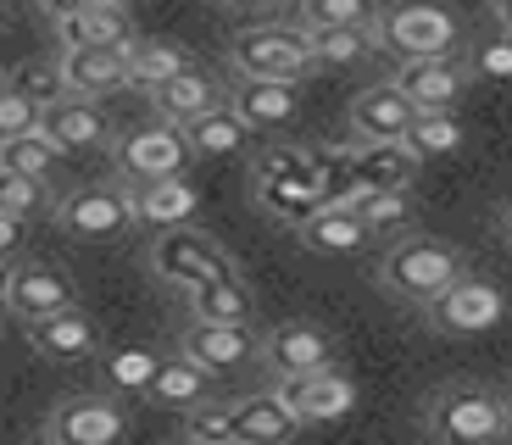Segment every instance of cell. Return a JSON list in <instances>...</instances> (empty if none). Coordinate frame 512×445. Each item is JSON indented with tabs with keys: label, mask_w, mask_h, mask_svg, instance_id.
I'll return each instance as SVG.
<instances>
[{
	"label": "cell",
	"mask_w": 512,
	"mask_h": 445,
	"mask_svg": "<svg viewBox=\"0 0 512 445\" xmlns=\"http://www.w3.org/2000/svg\"><path fill=\"white\" fill-rule=\"evenodd\" d=\"M179 434L195 445H234L240 440V434H234V407H218V401H201V407L184 412Z\"/></svg>",
	"instance_id": "obj_38"
},
{
	"label": "cell",
	"mask_w": 512,
	"mask_h": 445,
	"mask_svg": "<svg viewBox=\"0 0 512 445\" xmlns=\"http://www.w3.org/2000/svg\"><path fill=\"white\" fill-rule=\"evenodd\" d=\"M229 62L240 78H301L318 67L312 56V34L307 28H284V23H262V28H245L234 34L229 45Z\"/></svg>",
	"instance_id": "obj_5"
},
{
	"label": "cell",
	"mask_w": 512,
	"mask_h": 445,
	"mask_svg": "<svg viewBox=\"0 0 512 445\" xmlns=\"http://www.w3.org/2000/svg\"><path fill=\"white\" fill-rule=\"evenodd\" d=\"M195 162V140L184 123H151V128H134L117 140V173L123 178H167V173H184Z\"/></svg>",
	"instance_id": "obj_9"
},
{
	"label": "cell",
	"mask_w": 512,
	"mask_h": 445,
	"mask_svg": "<svg viewBox=\"0 0 512 445\" xmlns=\"http://www.w3.org/2000/svg\"><path fill=\"white\" fill-rule=\"evenodd\" d=\"M184 128H190V140H195V156H234V151H245V140L256 134V128L234 112V101H218L212 112H201Z\"/></svg>",
	"instance_id": "obj_29"
},
{
	"label": "cell",
	"mask_w": 512,
	"mask_h": 445,
	"mask_svg": "<svg viewBox=\"0 0 512 445\" xmlns=\"http://www.w3.org/2000/svg\"><path fill=\"white\" fill-rule=\"evenodd\" d=\"M229 101L256 134H279V128H290L301 117V89H295V78H240L229 89Z\"/></svg>",
	"instance_id": "obj_18"
},
{
	"label": "cell",
	"mask_w": 512,
	"mask_h": 445,
	"mask_svg": "<svg viewBox=\"0 0 512 445\" xmlns=\"http://www.w3.org/2000/svg\"><path fill=\"white\" fill-rule=\"evenodd\" d=\"M62 28V45H106V39H134L128 34V6L123 0H106V6H90V12L67 17Z\"/></svg>",
	"instance_id": "obj_34"
},
{
	"label": "cell",
	"mask_w": 512,
	"mask_h": 445,
	"mask_svg": "<svg viewBox=\"0 0 512 445\" xmlns=\"http://www.w3.org/2000/svg\"><path fill=\"white\" fill-rule=\"evenodd\" d=\"M128 434V412L106 395H67L45 418V440L51 445H117Z\"/></svg>",
	"instance_id": "obj_11"
},
{
	"label": "cell",
	"mask_w": 512,
	"mask_h": 445,
	"mask_svg": "<svg viewBox=\"0 0 512 445\" xmlns=\"http://www.w3.org/2000/svg\"><path fill=\"white\" fill-rule=\"evenodd\" d=\"M218 6H229V12H262V6H279V0H218Z\"/></svg>",
	"instance_id": "obj_45"
},
{
	"label": "cell",
	"mask_w": 512,
	"mask_h": 445,
	"mask_svg": "<svg viewBox=\"0 0 512 445\" xmlns=\"http://www.w3.org/2000/svg\"><path fill=\"white\" fill-rule=\"evenodd\" d=\"M318 67H357L379 51V28H307Z\"/></svg>",
	"instance_id": "obj_33"
},
{
	"label": "cell",
	"mask_w": 512,
	"mask_h": 445,
	"mask_svg": "<svg viewBox=\"0 0 512 445\" xmlns=\"http://www.w3.org/2000/svg\"><path fill=\"white\" fill-rule=\"evenodd\" d=\"M151 267L162 273L167 284H179V290H195V284L218 279V273H234L229 251H223L212 234L190 229V223H173V229L156 234L151 245Z\"/></svg>",
	"instance_id": "obj_8"
},
{
	"label": "cell",
	"mask_w": 512,
	"mask_h": 445,
	"mask_svg": "<svg viewBox=\"0 0 512 445\" xmlns=\"http://www.w3.org/2000/svg\"><path fill=\"white\" fill-rule=\"evenodd\" d=\"M423 429L446 445H490L507 440V401L485 384H446L429 395L423 407Z\"/></svg>",
	"instance_id": "obj_3"
},
{
	"label": "cell",
	"mask_w": 512,
	"mask_h": 445,
	"mask_svg": "<svg viewBox=\"0 0 512 445\" xmlns=\"http://www.w3.org/2000/svg\"><path fill=\"white\" fill-rule=\"evenodd\" d=\"M462 56H468L474 84H512V28H496V34L474 39Z\"/></svg>",
	"instance_id": "obj_36"
},
{
	"label": "cell",
	"mask_w": 512,
	"mask_h": 445,
	"mask_svg": "<svg viewBox=\"0 0 512 445\" xmlns=\"http://www.w3.org/2000/svg\"><path fill=\"white\" fill-rule=\"evenodd\" d=\"M501 401H507V440H512V395H501Z\"/></svg>",
	"instance_id": "obj_48"
},
{
	"label": "cell",
	"mask_w": 512,
	"mask_h": 445,
	"mask_svg": "<svg viewBox=\"0 0 512 445\" xmlns=\"http://www.w3.org/2000/svg\"><path fill=\"white\" fill-rule=\"evenodd\" d=\"M334 201L357 206V212L373 223V234H401L412 217H418L412 190H379V184H362V178H351V184H334Z\"/></svg>",
	"instance_id": "obj_24"
},
{
	"label": "cell",
	"mask_w": 512,
	"mask_h": 445,
	"mask_svg": "<svg viewBox=\"0 0 512 445\" xmlns=\"http://www.w3.org/2000/svg\"><path fill=\"white\" fill-rule=\"evenodd\" d=\"M45 12L56 17V23H67V17H78V12H90V6H106V0H39Z\"/></svg>",
	"instance_id": "obj_43"
},
{
	"label": "cell",
	"mask_w": 512,
	"mask_h": 445,
	"mask_svg": "<svg viewBox=\"0 0 512 445\" xmlns=\"http://www.w3.org/2000/svg\"><path fill=\"white\" fill-rule=\"evenodd\" d=\"M223 95H218V84L206 78V67H184V73H173V78H162V84L151 89V106L167 117V123H195L201 112H212Z\"/></svg>",
	"instance_id": "obj_25"
},
{
	"label": "cell",
	"mask_w": 512,
	"mask_h": 445,
	"mask_svg": "<svg viewBox=\"0 0 512 445\" xmlns=\"http://www.w3.org/2000/svg\"><path fill=\"white\" fill-rule=\"evenodd\" d=\"M396 84L407 89V101L418 112H440V106H462L474 73H468V56L451 51V56H412V62L396 67Z\"/></svg>",
	"instance_id": "obj_12"
},
{
	"label": "cell",
	"mask_w": 512,
	"mask_h": 445,
	"mask_svg": "<svg viewBox=\"0 0 512 445\" xmlns=\"http://www.w3.org/2000/svg\"><path fill=\"white\" fill-rule=\"evenodd\" d=\"M295 240L307 245V251H318V256H357V251H368L373 223L357 212V206L329 201V206H318L312 217L295 223Z\"/></svg>",
	"instance_id": "obj_17"
},
{
	"label": "cell",
	"mask_w": 512,
	"mask_h": 445,
	"mask_svg": "<svg viewBox=\"0 0 512 445\" xmlns=\"http://www.w3.org/2000/svg\"><path fill=\"white\" fill-rule=\"evenodd\" d=\"M273 395L301 418V429H307V423H340V418H351V407H357V384H351V373H340V368L273 379Z\"/></svg>",
	"instance_id": "obj_10"
},
{
	"label": "cell",
	"mask_w": 512,
	"mask_h": 445,
	"mask_svg": "<svg viewBox=\"0 0 512 445\" xmlns=\"http://www.w3.org/2000/svg\"><path fill=\"white\" fill-rule=\"evenodd\" d=\"M39 112H45V106H39L34 95H23L17 84H0V140H17V134L39 128Z\"/></svg>",
	"instance_id": "obj_41"
},
{
	"label": "cell",
	"mask_w": 512,
	"mask_h": 445,
	"mask_svg": "<svg viewBox=\"0 0 512 445\" xmlns=\"http://www.w3.org/2000/svg\"><path fill=\"white\" fill-rule=\"evenodd\" d=\"M62 73L73 95H112V89L134 84L128 73V39H106V45H62Z\"/></svg>",
	"instance_id": "obj_15"
},
{
	"label": "cell",
	"mask_w": 512,
	"mask_h": 445,
	"mask_svg": "<svg viewBox=\"0 0 512 445\" xmlns=\"http://www.w3.org/2000/svg\"><path fill=\"white\" fill-rule=\"evenodd\" d=\"M184 67H195V62L179 39H128V73H134L140 89H156L162 78L184 73Z\"/></svg>",
	"instance_id": "obj_31"
},
{
	"label": "cell",
	"mask_w": 512,
	"mask_h": 445,
	"mask_svg": "<svg viewBox=\"0 0 512 445\" xmlns=\"http://www.w3.org/2000/svg\"><path fill=\"white\" fill-rule=\"evenodd\" d=\"M39 128H45L62 151H95V145H106V134H112L101 101H95V95H73V89L39 112Z\"/></svg>",
	"instance_id": "obj_20"
},
{
	"label": "cell",
	"mask_w": 512,
	"mask_h": 445,
	"mask_svg": "<svg viewBox=\"0 0 512 445\" xmlns=\"http://www.w3.org/2000/svg\"><path fill=\"white\" fill-rule=\"evenodd\" d=\"M17 251H23V217L0 212V262H17Z\"/></svg>",
	"instance_id": "obj_42"
},
{
	"label": "cell",
	"mask_w": 512,
	"mask_h": 445,
	"mask_svg": "<svg viewBox=\"0 0 512 445\" xmlns=\"http://www.w3.org/2000/svg\"><path fill=\"white\" fill-rule=\"evenodd\" d=\"M73 279L67 273H56L51 262H17L12 267V295H6V312H12L17 323H34L45 318V312H62V306H73Z\"/></svg>",
	"instance_id": "obj_19"
},
{
	"label": "cell",
	"mask_w": 512,
	"mask_h": 445,
	"mask_svg": "<svg viewBox=\"0 0 512 445\" xmlns=\"http://www.w3.org/2000/svg\"><path fill=\"white\" fill-rule=\"evenodd\" d=\"M190 306H195V318H218V323H251V312H256L240 273H218V279L195 284Z\"/></svg>",
	"instance_id": "obj_30"
},
{
	"label": "cell",
	"mask_w": 512,
	"mask_h": 445,
	"mask_svg": "<svg viewBox=\"0 0 512 445\" xmlns=\"http://www.w3.org/2000/svg\"><path fill=\"white\" fill-rule=\"evenodd\" d=\"M407 140V151L418 156V162H440V156H457L462 140H468V128H462L457 106H440V112H418L412 117V128L401 134Z\"/></svg>",
	"instance_id": "obj_28"
},
{
	"label": "cell",
	"mask_w": 512,
	"mask_h": 445,
	"mask_svg": "<svg viewBox=\"0 0 512 445\" xmlns=\"http://www.w3.org/2000/svg\"><path fill=\"white\" fill-rule=\"evenodd\" d=\"M379 45L401 62L412 56H451L462 51V23L440 0H390L379 12Z\"/></svg>",
	"instance_id": "obj_4"
},
{
	"label": "cell",
	"mask_w": 512,
	"mask_h": 445,
	"mask_svg": "<svg viewBox=\"0 0 512 445\" xmlns=\"http://www.w3.org/2000/svg\"><path fill=\"white\" fill-rule=\"evenodd\" d=\"M184 356H195L212 373H234L245 362L262 356V340L251 334V323H218V318H195L184 329Z\"/></svg>",
	"instance_id": "obj_14"
},
{
	"label": "cell",
	"mask_w": 512,
	"mask_h": 445,
	"mask_svg": "<svg viewBox=\"0 0 512 445\" xmlns=\"http://www.w3.org/2000/svg\"><path fill=\"white\" fill-rule=\"evenodd\" d=\"M28 329V345H34L45 362H84V356H95V345H101V329H95V318L84 312V306H62V312H45V318L23 323Z\"/></svg>",
	"instance_id": "obj_16"
},
{
	"label": "cell",
	"mask_w": 512,
	"mask_h": 445,
	"mask_svg": "<svg viewBox=\"0 0 512 445\" xmlns=\"http://www.w3.org/2000/svg\"><path fill=\"white\" fill-rule=\"evenodd\" d=\"M67 156L73 151H62L45 128H28L17 140H0V167H17V173H34V178H56V167H62Z\"/></svg>",
	"instance_id": "obj_32"
},
{
	"label": "cell",
	"mask_w": 512,
	"mask_h": 445,
	"mask_svg": "<svg viewBox=\"0 0 512 445\" xmlns=\"http://www.w3.org/2000/svg\"><path fill=\"white\" fill-rule=\"evenodd\" d=\"M12 84L23 89V95H34L39 106L62 101V95H67V73H62V56H56V62H34V67H17V73H12Z\"/></svg>",
	"instance_id": "obj_40"
},
{
	"label": "cell",
	"mask_w": 512,
	"mask_h": 445,
	"mask_svg": "<svg viewBox=\"0 0 512 445\" xmlns=\"http://www.w3.org/2000/svg\"><path fill=\"white\" fill-rule=\"evenodd\" d=\"M334 201V184L329 173H323L312 156L301 151H268L262 162H256V206L273 217H284V223H301V217H312L318 206Z\"/></svg>",
	"instance_id": "obj_2"
},
{
	"label": "cell",
	"mask_w": 512,
	"mask_h": 445,
	"mask_svg": "<svg viewBox=\"0 0 512 445\" xmlns=\"http://www.w3.org/2000/svg\"><path fill=\"white\" fill-rule=\"evenodd\" d=\"M156 368H162V356L140 351V345H128V351H112V356H106V379H112L123 395H151Z\"/></svg>",
	"instance_id": "obj_37"
},
{
	"label": "cell",
	"mask_w": 512,
	"mask_h": 445,
	"mask_svg": "<svg viewBox=\"0 0 512 445\" xmlns=\"http://www.w3.org/2000/svg\"><path fill=\"white\" fill-rule=\"evenodd\" d=\"M123 6H134V0H123Z\"/></svg>",
	"instance_id": "obj_50"
},
{
	"label": "cell",
	"mask_w": 512,
	"mask_h": 445,
	"mask_svg": "<svg viewBox=\"0 0 512 445\" xmlns=\"http://www.w3.org/2000/svg\"><path fill=\"white\" fill-rule=\"evenodd\" d=\"M501 318H507V295H501V284L479 279V273L451 279L435 301L423 306V323H429L435 334H446V340H474V334H490Z\"/></svg>",
	"instance_id": "obj_6"
},
{
	"label": "cell",
	"mask_w": 512,
	"mask_h": 445,
	"mask_svg": "<svg viewBox=\"0 0 512 445\" xmlns=\"http://www.w3.org/2000/svg\"><path fill=\"white\" fill-rule=\"evenodd\" d=\"M334 356H340V345H334V334L323 329V323H279V329L262 340V362L273 368V379H290V373H318V368H334Z\"/></svg>",
	"instance_id": "obj_13"
},
{
	"label": "cell",
	"mask_w": 512,
	"mask_h": 445,
	"mask_svg": "<svg viewBox=\"0 0 512 445\" xmlns=\"http://www.w3.org/2000/svg\"><path fill=\"white\" fill-rule=\"evenodd\" d=\"M301 429V418H295L290 407H284L279 395H245L240 407H234V434H240L245 445H273V440H290V434Z\"/></svg>",
	"instance_id": "obj_27"
},
{
	"label": "cell",
	"mask_w": 512,
	"mask_h": 445,
	"mask_svg": "<svg viewBox=\"0 0 512 445\" xmlns=\"http://www.w3.org/2000/svg\"><path fill=\"white\" fill-rule=\"evenodd\" d=\"M0 34H6V6H0Z\"/></svg>",
	"instance_id": "obj_49"
},
{
	"label": "cell",
	"mask_w": 512,
	"mask_h": 445,
	"mask_svg": "<svg viewBox=\"0 0 512 445\" xmlns=\"http://www.w3.org/2000/svg\"><path fill=\"white\" fill-rule=\"evenodd\" d=\"M496 240H501V245H507V251H512V201L501 206V217H496Z\"/></svg>",
	"instance_id": "obj_44"
},
{
	"label": "cell",
	"mask_w": 512,
	"mask_h": 445,
	"mask_svg": "<svg viewBox=\"0 0 512 445\" xmlns=\"http://www.w3.org/2000/svg\"><path fill=\"white\" fill-rule=\"evenodd\" d=\"M418 167L423 162L407 151V140H357V151H351V178L379 184V190H412Z\"/></svg>",
	"instance_id": "obj_23"
},
{
	"label": "cell",
	"mask_w": 512,
	"mask_h": 445,
	"mask_svg": "<svg viewBox=\"0 0 512 445\" xmlns=\"http://www.w3.org/2000/svg\"><path fill=\"white\" fill-rule=\"evenodd\" d=\"M384 0H301V28H379Z\"/></svg>",
	"instance_id": "obj_35"
},
{
	"label": "cell",
	"mask_w": 512,
	"mask_h": 445,
	"mask_svg": "<svg viewBox=\"0 0 512 445\" xmlns=\"http://www.w3.org/2000/svg\"><path fill=\"white\" fill-rule=\"evenodd\" d=\"M140 212H134V195L128 184H84L67 201H56V229L67 240H117L123 229H134Z\"/></svg>",
	"instance_id": "obj_7"
},
{
	"label": "cell",
	"mask_w": 512,
	"mask_h": 445,
	"mask_svg": "<svg viewBox=\"0 0 512 445\" xmlns=\"http://www.w3.org/2000/svg\"><path fill=\"white\" fill-rule=\"evenodd\" d=\"M490 12H496L501 28H512V0H490Z\"/></svg>",
	"instance_id": "obj_46"
},
{
	"label": "cell",
	"mask_w": 512,
	"mask_h": 445,
	"mask_svg": "<svg viewBox=\"0 0 512 445\" xmlns=\"http://www.w3.org/2000/svg\"><path fill=\"white\" fill-rule=\"evenodd\" d=\"M212 379H218V373L201 368L195 356H173V362L156 368L151 401L156 407H173V412H190V407H201V401H212Z\"/></svg>",
	"instance_id": "obj_26"
},
{
	"label": "cell",
	"mask_w": 512,
	"mask_h": 445,
	"mask_svg": "<svg viewBox=\"0 0 512 445\" xmlns=\"http://www.w3.org/2000/svg\"><path fill=\"white\" fill-rule=\"evenodd\" d=\"M462 273H468V262H462L457 245L435 240V234H407V240H396L379 256V273H373V279H379L384 295H396V301L429 306L451 279H462Z\"/></svg>",
	"instance_id": "obj_1"
},
{
	"label": "cell",
	"mask_w": 512,
	"mask_h": 445,
	"mask_svg": "<svg viewBox=\"0 0 512 445\" xmlns=\"http://www.w3.org/2000/svg\"><path fill=\"white\" fill-rule=\"evenodd\" d=\"M12 267L17 262H0V306H6V295H12Z\"/></svg>",
	"instance_id": "obj_47"
},
{
	"label": "cell",
	"mask_w": 512,
	"mask_h": 445,
	"mask_svg": "<svg viewBox=\"0 0 512 445\" xmlns=\"http://www.w3.org/2000/svg\"><path fill=\"white\" fill-rule=\"evenodd\" d=\"M418 117V106L407 101V89L396 78H384V84L362 89L357 101H351V134L357 140H401Z\"/></svg>",
	"instance_id": "obj_21"
},
{
	"label": "cell",
	"mask_w": 512,
	"mask_h": 445,
	"mask_svg": "<svg viewBox=\"0 0 512 445\" xmlns=\"http://www.w3.org/2000/svg\"><path fill=\"white\" fill-rule=\"evenodd\" d=\"M128 195H134V212H140V223H162V229H173V223H190L195 206H201L195 184H184V173L128 178Z\"/></svg>",
	"instance_id": "obj_22"
},
{
	"label": "cell",
	"mask_w": 512,
	"mask_h": 445,
	"mask_svg": "<svg viewBox=\"0 0 512 445\" xmlns=\"http://www.w3.org/2000/svg\"><path fill=\"white\" fill-rule=\"evenodd\" d=\"M45 201H51V195H45V178L17 173V167H0V212L28 217V212H39Z\"/></svg>",
	"instance_id": "obj_39"
}]
</instances>
